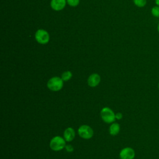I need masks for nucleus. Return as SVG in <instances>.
I'll return each instance as SVG.
<instances>
[{
	"mask_svg": "<svg viewBox=\"0 0 159 159\" xmlns=\"http://www.w3.org/2000/svg\"><path fill=\"white\" fill-rule=\"evenodd\" d=\"M63 86V81L61 78L55 76L51 78L47 82V87L53 91H58L60 90Z\"/></svg>",
	"mask_w": 159,
	"mask_h": 159,
	"instance_id": "1",
	"label": "nucleus"
},
{
	"mask_svg": "<svg viewBox=\"0 0 159 159\" xmlns=\"http://www.w3.org/2000/svg\"><path fill=\"white\" fill-rule=\"evenodd\" d=\"M66 146L65 140L60 136H55L52 139L50 142V147L54 151L62 150Z\"/></svg>",
	"mask_w": 159,
	"mask_h": 159,
	"instance_id": "2",
	"label": "nucleus"
},
{
	"mask_svg": "<svg viewBox=\"0 0 159 159\" xmlns=\"http://www.w3.org/2000/svg\"><path fill=\"white\" fill-rule=\"evenodd\" d=\"M35 39L39 43L45 45L49 42L50 35L47 30L40 29L36 31L35 34Z\"/></svg>",
	"mask_w": 159,
	"mask_h": 159,
	"instance_id": "3",
	"label": "nucleus"
},
{
	"mask_svg": "<svg viewBox=\"0 0 159 159\" xmlns=\"http://www.w3.org/2000/svg\"><path fill=\"white\" fill-rule=\"evenodd\" d=\"M101 117L106 123H112L116 119L114 112L109 107H105L101 111Z\"/></svg>",
	"mask_w": 159,
	"mask_h": 159,
	"instance_id": "4",
	"label": "nucleus"
},
{
	"mask_svg": "<svg viewBox=\"0 0 159 159\" xmlns=\"http://www.w3.org/2000/svg\"><path fill=\"white\" fill-rule=\"evenodd\" d=\"M78 132L80 136L84 139H91L94 134L92 128L88 125H81L78 130Z\"/></svg>",
	"mask_w": 159,
	"mask_h": 159,
	"instance_id": "5",
	"label": "nucleus"
},
{
	"mask_svg": "<svg viewBox=\"0 0 159 159\" xmlns=\"http://www.w3.org/2000/svg\"><path fill=\"white\" fill-rule=\"evenodd\" d=\"M135 155V151L133 148L125 147L120 152L119 157L120 159H134Z\"/></svg>",
	"mask_w": 159,
	"mask_h": 159,
	"instance_id": "6",
	"label": "nucleus"
},
{
	"mask_svg": "<svg viewBox=\"0 0 159 159\" xmlns=\"http://www.w3.org/2000/svg\"><path fill=\"white\" fill-rule=\"evenodd\" d=\"M66 3V0H51L50 6L54 11H59L65 8Z\"/></svg>",
	"mask_w": 159,
	"mask_h": 159,
	"instance_id": "7",
	"label": "nucleus"
},
{
	"mask_svg": "<svg viewBox=\"0 0 159 159\" xmlns=\"http://www.w3.org/2000/svg\"><path fill=\"white\" fill-rule=\"evenodd\" d=\"M101 81L100 76L97 73H93L88 78V84L90 87H96L98 86Z\"/></svg>",
	"mask_w": 159,
	"mask_h": 159,
	"instance_id": "8",
	"label": "nucleus"
},
{
	"mask_svg": "<svg viewBox=\"0 0 159 159\" xmlns=\"http://www.w3.org/2000/svg\"><path fill=\"white\" fill-rule=\"evenodd\" d=\"M63 137L66 141H72L75 137V132L74 129L71 127H68L67 129H66L63 133Z\"/></svg>",
	"mask_w": 159,
	"mask_h": 159,
	"instance_id": "9",
	"label": "nucleus"
},
{
	"mask_svg": "<svg viewBox=\"0 0 159 159\" xmlns=\"http://www.w3.org/2000/svg\"><path fill=\"white\" fill-rule=\"evenodd\" d=\"M120 130V125L117 123H113L109 128V133L112 135H116Z\"/></svg>",
	"mask_w": 159,
	"mask_h": 159,
	"instance_id": "10",
	"label": "nucleus"
},
{
	"mask_svg": "<svg viewBox=\"0 0 159 159\" xmlns=\"http://www.w3.org/2000/svg\"><path fill=\"white\" fill-rule=\"evenodd\" d=\"M72 77V73L70 71H66L65 72H63L61 75V78L62 79V80L63 81H68L69 80H70Z\"/></svg>",
	"mask_w": 159,
	"mask_h": 159,
	"instance_id": "11",
	"label": "nucleus"
},
{
	"mask_svg": "<svg viewBox=\"0 0 159 159\" xmlns=\"http://www.w3.org/2000/svg\"><path fill=\"white\" fill-rule=\"evenodd\" d=\"M134 4L138 7H143L147 4V0H133Z\"/></svg>",
	"mask_w": 159,
	"mask_h": 159,
	"instance_id": "12",
	"label": "nucleus"
},
{
	"mask_svg": "<svg viewBox=\"0 0 159 159\" xmlns=\"http://www.w3.org/2000/svg\"><path fill=\"white\" fill-rule=\"evenodd\" d=\"M151 14L155 17H159V6H155L151 9Z\"/></svg>",
	"mask_w": 159,
	"mask_h": 159,
	"instance_id": "13",
	"label": "nucleus"
},
{
	"mask_svg": "<svg viewBox=\"0 0 159 159\" xmlns=\"http://www.w3.org/2000/svg\"><path fill=\"white\" fill-rule=\"evenodd\" d=\"M66 2L71 7H76L80 3V0H66Z\"/></svg>",
	"mask_w": 159,
	"mask_h": 159,
	"instance_id": "14",
	"label": "nucleus"
},
{
	"mask_svg": "<svg viewBox=\"0 0 159 159\" xmlns=\"http://www.w3.org/2000/svg\"><path fill=\"white\" fill-rule=\"evenodd\" d=\"M65 148H66V150L68 152H72L74 150L73 146L71 145H67L65 146Z\"/></svg>",
	"mask_w": 159,
	"mask_h": 159,
	"instance_id": "15",
	"label": "nucleus"
},
{
	"mask_svg": "<svg viewBox=\"0 0 159 159\" xmlns=\"http://www.w3.org/2000/svg\"><path fill=\"white\" fill-rule=\"evenodd\" d=\"M116 116V119H121L122 118V114L121 112H117L115 114Z\"/></svg>",
	"mask_w": 159,
	"mask_h": 159,
	"instance_id": "16",
	"label": "nucleus"
},
{
	"mask_svg": "<svg viewBox=\"0 0 159 159\" xmlns=\"http://www.w3.org/2000/svg\"><path fill=\"white\" fill-rule=\"evenodd\" d=\"M155 3L157 6H159V0H155Z\"/></svg>",
	"mask_w": 159,
	"mask_h": 159,
	"instance_id": "17",
	"label": "nucleus"
},
{
	"mask_svg": "<svg viewBox=\"0 0 159 159\" xmlns=\"http://www.w3.org/2000/svg\"><path fill=\"white\" fill-rule=\"evenodd\" d=\"M157 30H158V32L159 33V22H158V25H157Z\"/></svg>",
	"mask_w": 159,
	"mask_h": 159,
	"instance_id": "18",
	"label": "nucleus"
},
{
	"mask_svg": "<svg viewBox=\"0 0 159 159\" xmlns=\"http://www.w3.org/2000/svg\"><path fill=\"white\" fill-rule=\"evenodd\" d=\"M158 89H159V83H158Z\"/></svg>",
	"mask_w": 159,
	"mask_h": 159,
	"instance_id": "19",
	"label": "nucleus"
}]
</instances>
